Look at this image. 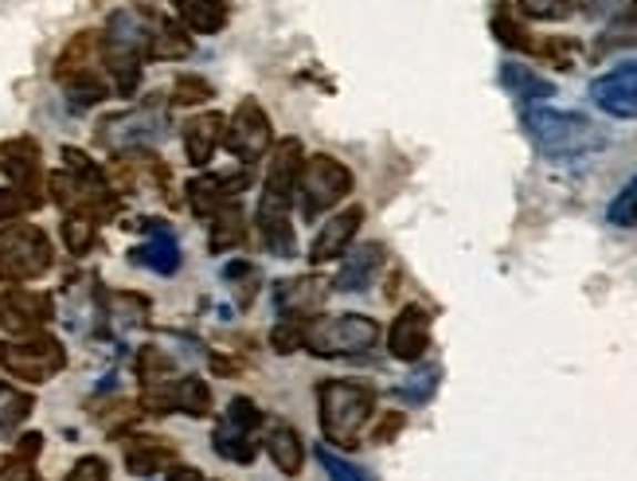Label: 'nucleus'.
Wrapping results in <instances>:
<instances>
[{
	"instance_id": "f704fd0d",
	"label": "nucleus",
	"mask_w": 637,
	"mask_h": 481,
	"mask_svg": "<svg viewBox=\"0 0 637 481\" xmlns=\"http://www.w3.org/2000/svg\"><path fill=\"white\" fill-rule=\"evenodd\" d=\"M516 17L540 20V24H563L575 17L572 0H516Z\"/></svg>"
},
{
	"instance_id": "473e14b6",
	"label": "nucleus",
	"mask_w": 637,
	"mask_h": 481,
	"mask_svg": "<svg viewBox=\"0 0 637 481\" xmlns=\"http://www.w3.org/2000/svg\"><path fill=\"white\" fill-rule=\"evenodd\" d=\"M145 314H150V301L141 294H110L106 298V321L117 329H137L145 325Z\"/></svg>"
},
{
	"instance_id": "72a5a7b5",
	"label": "nucleus",
	"mask_w": 637,
	"mask_h": 481,
	"mask_svg": "<svg viewBox=\"0 0 637 481\" xmlns=\"http://www.w3.org/2000/svg\"><path fill=\"white\" fill-rule=\"evenodd\" d=\"M35 399L28 391L12 388V383H0V431H17L28 416H32Z\"/></svg>"
},
{
	"instance_id": "f03ea898",
	"label": "nucleus",
	"mask_w": 637,
	"mask_h": 481,
	"mask_svg": "<svg viewBox=\"0 0 637 481\" xmlns=\"http://www.w3.org/2000/svg\"><path fill=\"white\" fill-rule=\"evenodd\" d=\"M528 142L544 153L547 161H575L606 150V130H598L590 117L575 110H552V106H524L521 114Z\"/></svg>"
},
{
	"instance_id": "cd10ccee",
	"label": "nucleus",
	"mask_w": 637,
	"mask_h": 481,
	"mask_svg": "<svg viewBox=\"0 0 637 481\" xmlns=\"http://www.w3.org/2000/svg\"><path fill=\"white\" fill-rule=\"evenodd\" d=\"M629 48H637V0H626V4L606 20V28L595 40V55L603 59L610 55V51H629Z\"/></svg>"
},
{
	"instance_id": "09e8293b",
	"label": "nucleus",
	"mask_w": 637,
	"mask_h": 481,
	"mask_svg": "<svg viewBox=\"0 0 637 481\" xmlns=\"http://www.w3.org/2000/svg\"><path fill=\"white\" fill-rule=\"evenodd\" d=\"M168 481H204V473H199L196 465L173 462V465H168Z\"/></svg>"
},
{
	"instance_id": "aec40b11",
	"label": "nucleus",
	"mask_w": 637,
	"mask_h": 481,
	"mask_svg": "<svg viewBox=\"0 0 637 481\" xmlns=\"http://www.w3.org/2000/svg\"><path fill=\"white\" fill-rule=\"evenodd\" d=\"M176 462V447L161 434H125V470L133 478H153Z\"/></svg>"
},
{
	"instance_id": "bb28decb",
	"label": "nucleus",
	"mask_w": 637,
	"mask_h": 481,
	"mask_svg": "<svg viewBox=\"0 0 637 481\" xmlns=\"http://www.w3.org/2000/svg\"><path fill=\"white\" fill-rule=\"evenodd\" d=\"M501 86H505L508 94H516L521 102H544L555 94V83L552 79H544L540 71H532L528 63H516V59H508V63H501Z\"/></svg>"
},
{
	"instance_id": "ddd939ff",
	"label": "nucleus",
	"mask_w": 637,
	"mask_h": 481,
	"mask_svg": "<svg viewBox=\"0 0 637 481\" xmlns=\"http://www.w3.org/2000/svg\"><path fill=\"white\" fill-rule=\"evenodd\" d=\"M55 314L51 294L35 290H9L0 294V329L9 337H28V332H43V325Z\"/></svg>"
},
{
	"instance_id": "ea45409f",
	"label": "nucleus",
	"mask_w": 637,
	"mask_h": 481,
	"mask_svg": "<svg viewBox=\"0 0 637 481\" xmlns=\"http://www.w3.org/2000/svg\"><path fill=\"white\" fill-rule=\"evenodd\" d=\"M212 83H207L204 75H176L173 83V102L176 106H199V102L212 99Z\"/></svg>"
},
{
	"instance_id": "5701e85b",
	"label": "nucleus",
	"mask_w": 637,
	"mask_h": 481,
	"mask_svg": "<svg viewBox=\"0 0 637 481\" xmlns=\"http://www.w3.org/2000/svg\"><path fill=\"white\" fill-rule=\"evenodd\" d=\"M150 239L141 243L137 250H133V263L137 266H145V270H153V274H176L181 270V243H176V235L168 232L165 224H150Z\"/></svg>"
},
{
	"instance_id": "393cba45",
	"label": "nucleus",
	"mask_w": 637,
	"mask_h": 481,
	"mask_svg": "<svg viewBox=\"0 0 637 481\" xmlns=\"http://www.w3.org/2000/svg\"><path fill=\"white\" fill-rule=\"evenodd\" d=\"M232 17L227 0H176V20L188 28L192 35H219Z\"/></svg>"
},
{
	"instance_id": "412c9836",
	"label": "nucleus",
	"mask_w": 637,
	"mask_h": 481,
	"mask_svg": "<svg viewBox=\"0 0 637 481\" xmlns=\"http://www.w3.org/2000/svg\"><path fill=\"white\" fill-rule=\"evenodd\" d=\"M227 133V117L207 110V114H196L192 122H184V157L192 161L196 168H204L207 161L216 157V150L224 145Z\"/></svg>"
},
{
	"instance_id": "7c9ffc66",
	"label": "nucleus",
	"mask_w": 637,
	"mask_h": 481,
	"mask_svg": "<svg viewBox=\"0 0 637 481\" xmlns=\"http://www.w3.org/2000/svg\"><path fill=\"white\" fill-rule=\"evenodd\" d=\"M173 407L192 419L212 416V388H207V380H199V376H181V380H173Z\"/></svg>"
},
{
	"instance_id": "0eeeda50",
	"label": "nucleus",
	"mask_w": 637,
	"mask_h": 481,
	"mask_svg": "<svg viewBox=\"0 0 637 481\" xmlns=\"http://www.w3.org/2000/svg\"><path fill=\"white\" fill-rule=\"evenodd\" d=\"M380 345V321L364 314H337L306 321V349L314 357H360Z\"/></svg>"
},
{
	"instance_id": "9d476101",
	"label": "nucleus",
	"mask_w": 637,
	"mask_h": 481,
	"mask_svg": "<svg viewBox=\"0 0 637 481\" xmlns=\"http://www.w3.org/2000/svg\"><path fill=\"white\" fill-rule=\"evenodd\" d=\"M224 145L235 161L243 165H255L270 153L274 145V125H270V114L258 106V99H243L235 106L232 122H227V133H224Z\"/></svg>"
},
{
	"instance_id": "1a4fd4ad",
	"label": "nucleus",
	"mask_w": 637,
	"mask_h": 481,
	"mask_svg": "<svg viewBox=\"0 0 637 481\" xmlns=\"http://www.w3.org/2000/svg\"><path fill=\"white\" fill-rule=\"evenodd\" d=\"M266 427V416L255 407V399L247 396H235L227 403V416L216 423V434H212V447H216L219 458L235 465H250L263 450L258 442V431Z\"/></svg>"
},
{
	"instance_id": "f257e3e1",
	"label": "nucleus",
	"mask_w": 637,
	"mask_h": 481,
	"mask_svg": "<svg viewBox=\"0 0 637 481\" xmlns=\"http://www.w3.org/2000/svg\"><path fill=\"white\" fill-rule=\"evenodd\" d=\"M306 161L298 137H281L270 145V168H266L263 181V199H258V235H263L266 250H274L278 258H294L298 255V239H294V181H298V168Z\"/></svg>"
},
{
	"instance_id": "8fccbe9b",
	"label": "nucleus",
	"mask_w": 637,
	"mask_h": 481,
	"mask_svg": "<svg viewBox=\"0 0 637 481\" xmlns=\"http://www.w3.org/2000/svg\"><path fill=\"white\" fill-rule=\"evenodd\" d=\"M212 368H216L219 376H235V372H243V360H224V357H212Z\"/></svg>"
},
{
	"instance_id": "7ed1b4c3",
	"label": "nucleus",
	"mask_w": 637,
	"mask_h": 481,
	"mask_svg": "<svg viewBox=\"0 0 637 481\" xmlns=\"http://www.w3.org/2000/svg\"><path fill=\"white\" fill-rule=\"evenodd\" d=\"M150 20L145 12L117 9L102 28V63H106L110 91L130 99L141 83V66L150 59Z\"/></svg>"
},
{
	"instance_id": "4c0bfd02",
	"label": "nucleus",
	"mask_w": 637,
	"mask_h": 481,
	"mask_svg": "<svg viewBox=\"0 0 637 481\" xmlns=\"http://www.w3.org/2000/svg\"><path fill=\"white\" fill-rule=\"evenodd\" d=\"M99 239V224L86 216H63V243L71 255H86Z\"/></svg>"
},
{
	"instance_id": "39448f33",
	"label": "nucleus",
	"mask_w": 637,
	"mask_h": 481,
	"mask_svg": "<svg viewBox=\"0 0 637 481\" xmlns=\"http://www.w3.org/2000/svg\"><path fill=\"white\" fill-rule=\"evenodd\" d=\"M352 188H357V176L345 161L329 157V153H314V157L301 161L298 181H294V199L301 204V219H317L337 204H345Z\"/></svg>"
},
{
	"instance_id": "c9c22d12",
	"label": "nucleus",
	"mask_w": 637,
	"mask_h": 481,
	"mask_svg": "<svg viewBox=\"0 0 637 481\" xmlns=\"http://www.w3.org/2000/svg\"><path fill=\"white\" fill-rule=\"evenodd\" d=\"M43 204H48L43 196H35V192H28V188H17V184H9V188H0V224H17L20 216L43 208Z\"/></svg>"
},
{
	"instance_id": "de8ad7c7",
	"label": "nucleus",
	"mask_w": 637,
	"mask_h": 481,
	"mask_svg": "<svg viewBox=\"0 0 637 481\" xmlns=\"http://www.w3.org/2000/svg\"><path fill=\"white\" fill-rule=\"evenodd\" d=\"M621 4H626V0H583V9H587V17H606V20H610L614 12L621 9Z\"/></svg>"
},
{
	"instance_id": "37998d69",
	"label": "nucleus",
	"mask_w": 637,
	"mask_h": 481,
	"mask_svg": "<svg viewBox=\"0 0 637 481\" xmlns=\"http://www.w3.org/2000/svg\"><path fill=\"white\" fill-rule=\"evenodd\" d=\"M0 481H43V478L35 473L32 458L12 450V454H0Z\"/></svg>"
},
{
	"instance_id": "c85d7f7f",
	"label": "nucleus",
	"mask_w": 637,
	"mask_h": 481,
	"mask_svg": "<svg viewBox=\"0 0 637 481\" xmlns=\"http://www.w3.org/2000/svg\"><path fill=\"white\" fill-rule=\"evenodd\" d=\"M493 35H497L508 51L544 59V40H536V35H532L528 28L516 20V9H508V4H501V9L493 12Z\"/></svg>"
},
{
	"instance_id": "49530a36",
	"label": "nucleus",
	"mask_w": 637,
	"mask_h": 481,
	"mask_svg": "<svg viewBox=\"0 0 637 481\" xmlns=\"http://www.w3.org/2000/svg\"><path fill=\"white\" fill-rule=\"evenodd\" d=\"M403 427H407V416H403V411H388V416H383L380 423L372 427V442H391L399 431H403Z\"/></svg>"
},
{
	"instance_id": "2eb2a0df",
	"label": "nucleus",
	"mask_w": 637,
	"mask_h": 481,
	"mask_svg": "<svg viewBox=\"0 0 637 481\" xmlns=\"http://www.w3.org/2000/svg\"><path fill=\"white\" fill-rule=\"evenodd\" d=\"M0 173L9 176V184L28 188L35 196L48 199V176H43V153L32 137H9L0 142Z\"/></svg>"
},
{
	"instance_id": "6ab92c4d",
	"label": "nucleus",
	"mask_w": 637,
	"mask_h": 481,
	"mask_svg": "<svg viewBox=\"0 0 637 481\" xmlns=\"http://www.w3.org/2000/svg\"><path fill=\"white\" fill-rule=\"evenodd\" d=\"M99 63H102V32H79L75 40L59 51L55 83L66 86V83H75V79H83V75H99V71H102Z\"/></svg>"
},
{
	"instance_id": "6e6552de",
	"label": "nucleus",
	"mask_w": 637,
	"mask_h": 481,
	"mask_svg": "<svg viewBox=\"0 0 637 481\" xmlns=\"http://www.w3.org/2000/svg\"><path fill=\"white\" fill-rule=\"evenodd\" d=\"M0 368L24 383H48L66 368V349L51 332L9 337L0 340Z\"/></svg>"
},
{
	"instance_id": "2f4dec72",
	"label": "nucleus",
	"mask_w": 637,
	"mask_h": 481,
	"mask_svg": "<svg viewBox=\"0 0 637 481\" xmlns=\"http://www.w3.org/2000/svg\"><path fill=\"white\" fill-rule=\"evenodd\" d=\"M137 376H141V388H157V383L176 380V365L161 345H145L137 357Z\"/></svg>"
},
{
	"instance_id": "c756f323",
	"label": "nucleus",
	"mask_w": 637,
	"mask_h": 481,
	"mask_svg": "<svg viewBox=\"0 0 637 481\" xmlns=\"http://www.w3.org/2000/svg\"><path fill=\"white\" fill-rule=\"evenodd\" d=\"M188 28L176 20H150V59H184L192 51Z\"/></svg>"
},
{
	"instance_id": "f8f14e48",
	"label": "nucleus",
	"mask_w": 637,
	"mask_h": 481,
	"mask_svg": "<svg viewBox=\"0 0 637 481\" xmlns=\"http://www.w3.org/2000/svg\"><path fill=\"white\" fill-rule=\"evenodd\" d=\"M161 125H165V117H161L157 110H130V114H117L102 122L99 142L114 153H133L157 142Z\"/></svg>"
},
{
	"instance_id": "79ce46f5",
	"label": "nucleus",
	"mask_w": 637,
	"mask_h": 481,
	"mask_svg": "<svg viewBox=\"0 0 637 481\" xmlns=\"http://www.w3.org/2000/svg\"><path fill=\"white\" fill-rule=\"evenodd\" d=\"M270 345H274V352H294V349H301L306 345V321H294V317H281L278 325H274V332H270Z\"/></svg>"
},
{
	"instance_id": "e433bc0d",
	"label": "nucleus",
	"mask_w": 637,
	"mask_h": 481,
	"mask_svg": "<svg viewBox=\"0 0 637 481\" xmlns=\"http://www.w3.org/2000/svg\"><path fill=\"white\" fill-rule=\"evenodd\" d=\"M439 368H419V372H411L403 383L395 388V399H403V403H427V399L434 396V388H439Z\"/></svg>"
},
{
	"instance_id": "20e7f679",
	"label": "nucleus",
	"mask_w": 637,
	"mask_h": 481,
	"mask_svg": "<svg viewBox=\"0 0 637 481\" xmlns=\"http://www.w3.org/2000/svg\"><path fill=\"white\" fill-rule=\"evenodd\" d=\"M376 416V391L357 380H321L317 383V419L329 447H360L364 423Z\"/></svg>"
},
{
	"instance_id": "c03bdc74",
	"label": "nucleus",
	"mask_w": 637,
	"mask_h": 481,
	"mask_svg": "<svg viewBox=\"0 0 637 481\" xmlns=\"http://www.w3.org/2000/svg\"><path fill=\"white\" fill-rule=\"evenodd\" d=\"M224 274H227V278H232L235 286H243L239 306H250V298H255V294H258V270H255V263H247V258H239V263H232Z\"/></svg>"
},
{
	"instance_id": "b1692460",
	"label": "nucleus",
	"mask_w": 637,
	"mask_h": 481,
	"mask_svg": "<svg viewBox=\"0 0 637 481\" xmlns=\"http://www.w3.org/2000/svg\"><path fill=\"white\" fill-rule=\"evenodd\" d=\"M243 243H247V216H243L239 199H232L207 219V247L212 255H227V250H239Z\"/></svg>"
},
{
	"instance_id": "58836bf2",
	"label": "nucleus",
	"mask_w": 637,
	"mask_h": 481,
	"mask_svg": "<svg viewBox=\"0 0 637 481\" xmlns=\"http://www.w3.org/2000/svg\"><path fill=\"white\" fill-rule=\"evenodd\" d=\"M606 219H610L614 227H637V173H634V181L610 199Z\"/></svg>"
},
{
	"instance_id": "4468645a",
	"label": "nucleus",
	"mask_w": 637,
	"mask_h": 481,
	"mask_svg": "<svg viewBox=\"0 0 637 481\" xmlns=\"http://www.w3.org/2000/svg\"><path fill=\"white\" fill-rule=\"evenodd\" d=\"M431 309L422 306H403L395 314V321H391L388 329V352L395 360H403V365H419L422 357H427V349H431Z\"/></svg>"
},
{
	"instance_id": "a19ab883",
	"label": "nucleus",
	"mask_w": 637,
	"mask_h": 481,
	"mask_svg": "<svg viewBox=\"0 0 637 481\" xmlns=\"http://www.w3.org/2000/svg\"><path fill=\"white\" fill-rule=\"evenodd\" d=\"M317 458H321L325 473H329V481H372L360 465H352L348 458H340L337 450L325 442V447H317Z\"/></svg>"
},
{
	"instance_id": "9b49d317",
	"label": "nucleus",
	"mask_w": 637,
	"mask_h": 481,
	"mask_svg": "<svg viewBox=\"0 0 637 481\" xmlns=\"http://www.w3.org/2000/svg\"><path fill=\"white\" fill-rule=\"evenodd\" d=\"M332 294V283L321 274H298V278H281L274 286V306L281 317H294V321H314L325 309Z\"/></svg>"
},
{
	"instance_id": "f3484780",
	"label": "nucleus",
	"mask_w": 637,
	"mask_h": 481,
	"mask_svg": "<svg viewBox=\"0 0 637 481\" xmlns=\"http://www.w3.org/2000/svg\"><path fill=\"white\" fill-rule=\"evenodd\" d=\"M360 224H364V208H360V204H352V208L345 212H332V219H325V227L314 235V243H309V263L325 266L345 255L348 243L357 239Z\"/></svg>"
},
{
	"instance_id": "a18cd8bd",
	"label": "nucleus",
	"mask_w": 637,
	"mask_h": 481,
	"mask_svg": "<svg viewBox=\"0 0 637 481\" xmlns=\"http://www.w3.org/2000/svg\"><path fill=\"white\" fill-rule=\"evenodd\" d=\"M63 481H110V465H106V458H99V454H83L75 465H71V473H66Z\"/></svg>"
},
{
	"instance_id": "423d86ee",
	"label": "nucleus",
	"mask_w": 637,
	"mask_h": 481,
	"mask_svg": "<svg viewBox=\"0 0 637 481\" xmlns=\"http://www.w3.org/2000/svg\"><path fill=\"white\" fill-rule=\"evenodd\" d=\"M55 250L43 227L35 224H4L0 227V283H32L51 270Z\"/></svg>"
},
{
	"instance_id": "4be33fe9",
	"label": "nucleus",
	"mask_w": 637,
	"mask_h": 481,
	"mask_svg": "<svg viewBox=\"0 0 637 481\" xmlns=\"http://www.w3.org/2000/svg\"><path fill=\"white\" fill-rule=\"evenodd\" d=\"M380 266H383V247H380V243H364V247H357L352 255L345 258L340 274L332 278V290H340V294H364L368 286L376 283Z\"/></svg>"
},
{
	"instance_id": "dca6fc26",
	"label": "nucleus",
	"mask_w": 637,
	"mask_h": 481,
	"mask_svg": "<svg viewBox=\"0 0 637 481\" xmlns=\"http://www.w3.org/2000/svg\"><path fill=\"white\" fill-rule=\"evenodd\" d=\"M590 102L610 117H637V59L598 75L590 83Z\"/></svg>"
},
{
	"instance_id": "a878e982",
	"label": "nucleus",
	"mask_w": 637,
	"mask_h": 481,
	"mask_svg": "<svg viewBox=\"0 0 637 481\" xmlns=\"http://www.w3.org/2000/svg\"><path fill=\"white\" fill-rule=\"evenodd\" d=\"M263 447H266V454H270V462L278 465L286 478H298L301 465H306V442H301V434L294 431L290 423H270Z\"/></svg>"
},
{
	"instance_id": "a211bd4d",
	"label": "nucleus",
	"mask_w": 637,
	"mask_h": 481,
	"mask_svg": "<svg viewBox=\"0 0 637 481\" xmlns=\"http://www.w3.org/2000/svg\"><path fill=\"white\" fill-rule=\"evenodd\" d=\"M247 181H250L247 173H239V176H219V173L192 176V181H188V208L207 224V219L216 216L224 204H232V199L243 196Z\"/></svg>"
}]
</instances>
